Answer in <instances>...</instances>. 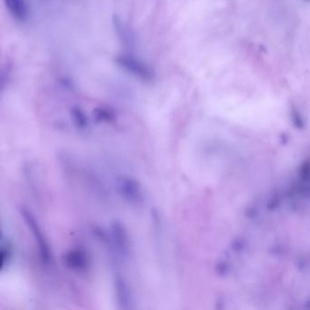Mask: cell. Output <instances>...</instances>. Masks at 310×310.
I'll list each match as a JSON object with an SVG mask.
<instances>
[{"label":"cell","instance_id":"cell-10","mask_svg":"<svg viewBox=\"0 0 310 310\" xmlns=\"http://www.w3.org/2000/svg\"><path fill=\"white\" fill-rule=\"evenodd\" d=\"M95 117L100 122H111L114 119V115L104 108H97L94 110Z\"/></svg>","mask_w":310,"mask_h":310},{"label":"cell","instance_id":"cell-2","mask_svg":"<svg viewBox=\"0 0 310 310\" xmlns=\"http://www.w3.org/2000/svg\"><path fill=\"white\" fill-rule=\"evenodd\" d=\"M116 186L117 192L125 200L136 206L144 203L141 186L135 178L129 175H120L116 178Z\"/></svg>","mask_w":310,"mask_h":310},{"label":"cell","instance_id":"cell-9","mask_svg":"<svg viewBox=\"0 0 310 310\" xmlns=\"http://www.w3.org/2000/svg\"><path fill=\"white\" fill-rule=\"evenodd\" d=\"M12 245L8 240L2 239L1 242V259H2V265H1V270H3L6 266L8 265L11 256H12Z\"/></svg>","mask_w":310,"mask_h":310},{"label":"cell","instance_id":"cell-1","mask_svg":"<svg viewBox=\"0 0 310 310\" xmlns=\"http://www.w3.org/2000/svg\"><path fill=\"white\" fill-rule=\"evenodd\" d=\"M20 214L24 221L26 222L27 228L30 230L34 236L35 242L38 245L42 262L46 265H49L52 262V253L50 250V246L47 242L46 236L43 234L39 224L36 219L34 215L31 213V211L26 208H21Z\"/></svg>","mask_w":310,"mask_h":310},{"label":"cell","instance_id":"cell-4","mask_svg":"<svg viewBox=\"0 0 310 310\" xmlns=\"http://www.w3.org/2000/svg\"><path fill=\"white\" fill-rule=\"evenodd\" d=\"M111 236L116 250L121 256H128L129 253V237L128 231L121 223L114 221L111 224Z\"/></svg>","mask_w":310,"mask_h":310},{"label":"cell","instance_id":"cell-5","mask_svg":"<svg viewBox=\"0 0 310 310\" xmlns=\"http://www.w3.org/2000/svg\"><path fill=\"white\" fill-rule=\"evenodd\" d=\"M116 297L118 308L121 310H129L131 308V295L128 284L119 275H116L114 279Z\"/></svg>","mask_w":310,"mask_h":310},{"label":"cell","instance_id":"cell-7","mask_svg":"<svg viewBox=\"0 0 310 310\" xmlns=\"http://www.w3.org/2000/svg\"><path fill=\"white\" fill-rule=\"evenodd\" d=\"M4 4L16 19L20 21L27 19L28 9L25 0H4Z\"/></svg>","mask_w":310,"mask_h":310},{"label":"cell","instance_id":"cell-6","mask_svg":"<svg viewBox=\"0 0 310 310\" xmlns=\"http://www.w3.org/2000/svg\"><path fill=\"white\" fill-rule=\"evenodd\" d=\"M64 260L69 269L76 271H83L88 268V256L80 250L69 251L65 255Z\"/></svg>","mask_w":310,"mask_h":310},{"label":"cell","instance_id":"cell-8","mask_svg":"<svg viewBox=\"0 0 310 310\" xmlns=\"http://www.w3.org/2000/svg\"><path fill=\"white\" fill-rule=\"evenodd\" d=\"M71 117L75 126L79 130H86L88 128V120L87 116L80 108H73L71 109Z\"/></svg>","mask_w":310,"mask_h":310},{"label":"cell","instance_id":"cell-3","mask_svg":"<svg viewBox=\"0 0 310 310\" xmlns=\"http://www.w3.org/2000/svg\"><path fill=\"white\" fill-rule=\"evenodd\" d=\"M116 63L130 74L134 75L143 80H151L153 78L150 68L141 61L137 60L132 57L119 56L116 58Z\"/></svg>","mask_w":310,"mask_h":310}]
</instances>
